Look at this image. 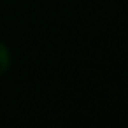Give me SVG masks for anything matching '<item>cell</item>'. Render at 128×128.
<instances>
[{"label": "cell", "instance_id": "cell-1", "mask_svg": "<svg viewBox=\"0 0 128 128\" xmlns=\"http://www.w3.org/2000/svg\"><path fill=\"white\" fill-rule=\"evenodd\" d=\"M11 65V54H9V49L0 42V76H2Z\"/></svg>", "mask_w": 128, "mask_h": 128}]
</instances>
